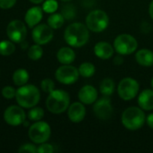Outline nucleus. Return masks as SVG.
<instances>
[{
    "mask_svg": "<svg viewBox=\"0 0 153 153\" xmlns=\"http://www.w3.org/2000/svg\"><path fill=\"white\" fill-rule=\"evenodd\" d=\"M146 122H147V125L149 126V127L153 129V113L150 114L146 117Z\"/></svg>",
    "mask_w": 153,
    "mask_h": 153,
    "instance_id": "37",
    "label": "nucleus"
},
{
    "mask_svg": "<svg viewBox=\"0 0 153 153\" xmlns=\"http://www.w3.org/2000/svg\"><path fill=\"white\" fill-rule=\"evenodd\" d=\"M15 100L17 104L22 108H32L39 103L41 93L36 86L26 83L16 90Z\"/></svg>",
    "mask_w": 153,
    "mask_h": 153,
    "instance_id": "2",
    "label": "nucleus"
},
{
    "mask_svg": "<svg viewBox=\"0 0 153 153\" xmlns=\"http://www.w3.org/2000/svg\"><path fill=\"white\" fill-rule=\"evenodd\" d=\"M18 152L20 153H36L37 152V147L32 143H25L23 144L19 149Z\"/></svg>",
    "mask_w": 153,
    "mask_h": 153,
    "instance_id": "32",
    "label": "nucleus"
},
{
    "mask_svg": "<svg viewBox=\"0 0 153 153\" xmlns=\"http://www.w3.org/2000/svg\"><path fill=\"white\" fill-rule=\"evenodd\" d=\"M6 34L8 39L14 43H22L27 35L26 25L20 20H13L6 27Z\"/></svg>",
    "mask_w": 153,
    "mask_h": 153,
    "instance_id": "10",
    "label": "nucleus"
},
{
    "mask_svg": "<svg viewBox=\"0 0 153 153\" xmlns=\"http://www.w3.org/2000/svg\"><path fill=\"white\" fill-rule=\"evenodd\" d=\"M52 30L49 24H38L32 28V38L36 44L45 45L53 39Z\"/></svg>",
    "mask_w": 153,
    "mask_h": 153,
    "instance_id": "12",
    "label": "nucleus"
},
{
    "mask_svg": "<svg viewBox=\"0 0 153 153\" xmlns=\"http://www.w3.org/2000/svg\"><path fill=\"white\" fill-rule=\"evenodd\" d=\"M27 117L29 118V120L31 121H40L42 119V117H44V110L41 108L39 107H33L32 108H30Z\"/></svg>",
    "mask_w": 153,
    "mask_h": 153,
    "instance_id": "27",
    "label": "nucleus"
},
{
    "mask_svg": "<svg viewBox=\"0 0 153 153\" xmlns=\"http://www.w3.org/2000/svg\"><path fill=\"white\" fill-rule=\"evenodd\" d=\"M139 90V82L135 79L131 77L122 79L117 86L118 95L124 100H131L134 99L137 96Z\"/></svg>",
    "mask_w": 153,
    "mask_h": 153,
    "instance_id": "8",
    "label": "nucleus"
},
{
    "mask_svg": "<svg viewBox=\"0 0 153 153\" xmlns=\"http://www.w3.org/2000/svg\"><path fill=\"white\" fill-rule=\"evenodd\" d=\"M109 24V17L103 10L91 11L86 18V25L93 32L104 31Z\"/></svg>",
    "mask_w": 153,
    "mask_h": 153,
    "instance_id": "5",
    "label": "nucleus"
},
{
    "mask_svg": "<svg viewBox=\"0 0 153 153\" xmlns=\"http://www.w3.org/2000/svg\"><path fill=\"white\" fill-rule=\"evenodd\" d=\"M29 1L32 4H39L44 2V0H29Z\"/></svg>",
    "mask_w": 153,
    "mask_h": 153,
    "instance_id": "39",
    "label": "nucleus"
},
{
    "mask_svg": "<svg viewBox=\"0 0 153 153\" xmlns=\"http://www.w3.org/2000/svg\"><path fill=\"white\" fill-rule=\"evenodd\" d=\"M135 60L136 62L145 67H150L153 65V51L142 48L136 52L135 54Z\"/></svg>",
    "mask_w": 153,
    "mask_h": 153,
    "instance_id": "19",
    "label": "nucleus"
},
{
    "mask_svg": "<svg viewBox=\"0 0 153 153\" xmlns=\"http://www.w3.org/2000/svg\"><path fill=\"white\" fill-rule=\"evenodd\" d=\"M64 22H65V18L64 16L59 13H51L48 20H47V22L48 24L53 29V30H57V29H60L63 26L64 24Z\"/></svg>",
    "mask_w": 153,
    "mask_h": 153,
    "instance_id": "23",
    "label": "nucleus"
},
{
    "mask_svg": "<svg viewBox=\"0 0 153 153\" xmlns=\"http://www.w3.org/2000/svg\"><path fill=\"white\" fill-rule=\"evenodd\" d=\"M151 87H152V89H153V77H152V79H151Z\"/></svg>",
    "mask_w": 153,
    "mask_h": 153,
    "instance_id": "41",
    "label": "nucleus"
},
{
    "mask_svg": "<svg viewBox=\"0 0 153 153\" xmlns=\"http://www.w3.org/2000/svg\"><path fill=\"white\" fill-rule=\"evenodd\" d=\"M61 14L64 16L65 20H72L77 15V9L70 4H65L61 9Z\"/></svg>",
    "mask_w": 153,
    "mask_h": 153,
    "instance_id": "28",
    "label": "nucleus"
},
{
    "mask_svg": "<svg viewBox=\"0 0 153 153\" xmlns=\"http://www.w3.org/2000/svg\"><path fill=\"white\" fill-rule=\"evenodd\" d=\"M27 55H28V57L33 61H37L40 58H41V56L43 55V49L41 48V45L35 43L34 45L31 46L28 49Z\"/></svg>",
    "mask_w": 153,
    "mask_h": 153,
    "instance_id": "25",
    "label": "nucleus"
},
{
    "mask_svg": "<svg viewBox=\"0 0 153 153\" xmlns=\"http://www.w3.org/2000/svg\"><path fill=\"white\" fill-rule=\"evenodd\" d=\"M29 73L25 69L20 68L14 71L13 74V82L16 86H23L26 84L29 81Z\"/></svg>",
    "mask_w": 153,
    "mask_h": 153,
    "instance_id": "21",
    "label": "nucleus"
},
{
    "mask_svg": "<svg viewBox=\"0 0 153 153\" xmlns=\"http://www.w3.org/2000/svg\"><path fill=\"white\" fill-rule=\"evenodd\" d=\"M99 89H100V92L104 96L109 97L115 91V82H114L113 79H111V78H105L101 82V83L99 85Z\"/></svg>",
    "mask_w": 153,
    "mask_h": 153,
    "instance_id": "22",
    "label": "nucleus"
},
{
    "mask_svg": "<svg viewBox=\"0 0 153 153\" xmlns=\"http://www.w3.org/2000/svg\"><path fill=\"white\" fill-rule=\"evenodd\" d=\"M43 10L40 6H32L27 10L24 15L25 23L29 28H33L40 23L42 19Z\"/></svg>",
    "mask_w": 153,
    "mask_h": 153,
    "instance_id": "16",
    "label": "nucleus"
},
{
    "mask_svg": "<svg viewBox=\"0 0 153 153\" xmlns=\"http://www.w3.org/2000/svg\"><path fill=\"white\" fill-rule=\"evenodd\" d=\"M15 51V46L11 40H3L0 42V55L7 56Z\"/></svg>",
    "mask_w": 153,
    "mask_h": 153,
    "instance_id": "26",
    "label": "nucleus"
},
{
    "mask_svg": "<svg viewBox=\"0 0 153 153\" xmlns=\"http://www.w3.org/2000/svg\"><path fill=\"white\" fill-rule=\"evenodd\" d=\"M149 13H150L151 18L153 20V0L151 2L150 6H149Z\"/></svg>",
    "mask_w": 153,
    "mask_h": 153,
    "instance_id": "38",
    "label": "nucleus"
},
{
    "mask_svg": "<svg viewBox=\"0 0 153 153\" xmlns=\"http://www.w3.org/2000/svg\"><path fill=\"white\" fill-rule=\"evenodd\" d=\"M138 104L141 108L145 111L153 109V90L146 89L142 91L138 97Z\"/></svg>",
    "mask_w": 153,
    "mask_h": 153,
    "instance_id": "18",
    "label": "nucleus"
},
{
    "mask_svg": "<svg viewBox=\"0 0 153 153\" xmlns=\"http://www.w3.org/2000/svg\"><path fill=\"white\" fill-rule=\"evenodd\" d=\"M89 39V29L81 22H73L69 24L64 31V39L66 43L73 48H81L85 46Z\"/></svg>",
    "mask_w": 153,
    "mask_h": 153,
    "instance_id": "1",
    "label": "nucleus"
},
{
    "mask_svg": "<svg viewBox=\"0 0 153 153\" xmlns=\"http://www.w3.org/2000/svg\"><path fill=\"white\" fill-rule=\"evenodd\" d=\"M21 106L12 105L4 112V120L11 126H19L25 121L26 115Z\"/></svg>",
    "mask_w": 153,
    "mask_h": 153,
    "instance_id": "11",
    "label": "nucleus"
},
{
    "mask_svg": "<svg viewBox=\"0 0 153 153\" xmlns=\"http://www.w3.org/2000/svg\"><path fill=\"white\" fill-rule=\"evenodd\" d=\"M113 46L118 54L127 56L136 51L138 48V41L130 34H120L115 38Z\"/></svg>",
    "mask_w": 153,
    "mask_h": 153,
    "instance_id": "7",
    "label": "nucleus"
},
{
    "mask_svg": "<svg viewBox=\"0 0 153 153\" xmlns=\"http://www.w3.org/2000/svg\"><path fill=\"white\" fill-rule=\"evenodd\" d=\"M79 100L86 105H91L95 103L97 100L98 92L96 89L92 85H85L78 91Z\"/></svg>",
    "mask_w": 153,
    "mask_h": 153,
    "instance_id": "14",
    "label": "nucleus"
},
{
    "mask_svg": "<svg viewBox=\"0 0 153 153\" xmlns=\"http://www.w3.org/2000/svg\"><path fill=\"white\" fill-rule=\"evenodd\" d=\"M41 89L46 93H50L55 89V83L50 78L43 79L41 82Z\"/></svg>",
    "mask_w": 153,
    "mask_h": 153,
    "instance_id": "30",
    "label": "nucleus"
},
{
    "mask_svg": "<svg viewBox=\"0 0 153 153\" xmlns=\"http://www.w3.org/2000/svg\"><path fill=\"white\" fill-rule=\"evenodd\" d=\"M114 52H115L114 47L110 43L106 42V41L97 42L94 48L95 55L98 58L103 59V60H106V59L111 58L114 55Z\"/></svg>",
    "mask_w": 153,
    "mask_h": 153,
    "instance_id": "17",
    "label": "nucleus"
},
{
    "mask_svg": "<svg viewBox=\"0 0 153 153\" xmlns=\"http://www.w3.org/2000/svg\"><path fill=\"white\" fill-rule=\"evenodd\" d=\"M78 69L70 65H63L60 66L55 72L56 80L65 85H70L75 83L79 77Z\"/></svg>",
    "mask_w": 153,
    "mask_h": 153,
    "instance_id": "9",
    "label": "nucleus"
},
{
    "mask_svg": "<svg viewBox=\"0 0 153 153\" xmlns=\"http://www.w3.org/2000/svg\"><path fill=\"white\" fill-rule=\"evenodd\" d=\"M2 96L5 99L7 100H12L14 98H15V94H16V90L12 87V86H5L2 89Z\"/></svg>",
    "mask_w": 153,
    "mask_h": 153,
    "instance_id": "31",
    "label": "nucleus"
},
{
    "mask_svg": "<svg viewBox=\"0 0 153 153\" xmlns=\"http://www.w3.org/2000/svg\"><path fill=\"white\" fill-rule=\"evenodd\" d=\"M75 51L69 47H63L57 52V59L62 65H70L75 61Z\"/></svg>",
    "mask_w": 153,
    "mask_h": 153,
    "instance_id": "20",
    "label": "nucleus"
},
{
    "mask_svg": "<svg viewBox=\"0 0 153 153\" xmlns=\"http://www.w3.org/2000/svg\"><path fill=\"white\" fill-rule=\"evenodd\" d=\"M124 63V58L122 57V55H118L114 58V64L116 65H121Z\"/></svg>",
    "mask_w": 153,
    "mask_h": 153,
    "instance_id": "35",
    "label": "nucleus"
},
{
    "mask_svg": "<svg viewBox=\"0 0 153 153\" xmlns=\"http://www.w3.org/2000/svg\"><path fill=\"white\" fill-rule=\"evenodd\" d=\"M62 2H65V3H67V2H70L71 0H61Z\"/></svg>",
    "mask_w": 153,
    "mask_h": 153,
    "instance_id": "40",
    "label": "nucleus"
},
{
    "mask_svg": "<svg viewBox=\"0 0 153 153\" xmlns=\"http://www.w3.org/2000/svg\"><path fill=\"white\" fill-rule=\"evenodd\" d=\"M96 117L100 120H108L113 116V107L111 100L105 96L104 98L96 100L93 107Z\"/></svg>",
    "mask_w": 153,
    "mask_h": 153,
    "instance_id": "13",
    "label": "nucleus"
},
{
    "mask_svg": "<svg viewBox=\"0 0 153 153\" xmlns=\"http://www.w3.org/2000/svg\"><path fill=\"white\" fill-rule=\"evenodd\" d=\"M78 72L80 76L85 78H90L95 74L96 67L95 65L90 62H85L82 63L78 67Z\"/></svg>",
    "mask_w": 153,
    "mask_h": 153,
    "instance_id": "24",
    "label": "nucleus"
},
{
    "mask_svg": "<svg viewBox=\"0 0 153 153\" xmlns=\"http://www.w3.org/2000/svg\"><path fill=\"white\" fill-rule=\"evenodd\" d=\"M51 134L50 126L44 121H36L32 124L28 131V136L30 140L35 144H41L46 143Z\"/></svg>",
    "mask_w": 153,
    "mask_h": 153,
    "instance_id": "6",
    "label": "nucleus"
},
{
    "mask_svg": "<svg viewBox=\"0 0 153 153\" xmlns=\"http://www.w3.org/2000/svg\"><path fill=\"white\" fill-rule=\"evenodd\" d=\"M81 2L85 7H91L92 5H94L96 0H81Z\"/></svg>",
    "mask_w": 153,
    "mask_h": 153,
    "instance_id": "36",
    "label": "nucleus"
},
{
    "mask_svg": "<svg viewBox=\"0 0 153 153\" xmlns=\"http://www.w3.org/2000/svg\"><path fill=\"white\" fill-rule=\"evenodd\" d=\"M121 121L126 129L131 131L139 130L146 121L144 110L140 107H130L123 112Z\"/></svg>",
    "mask_w": 153,
    "mask_h": 153,
    "instance_id": "4",
    "label": "nucleus"
},
{
    "mask_svg": "<svg viewBox=\"0 0 153 153\" xmlns=\"http://www.w3.org/2000/svg\"><path fill=\"white\" fill-rule=\"evenodd\" d=\"M70 103V98L67 91L62 90H54L46 100L47 109L53 114H61L65 112Z\"/></svg>",
    "mask_w": 153,
    "mask_h": 153,
    "instance_id": "3",
    "label": "nucleus"
},
{
    "mask_svg": "<svg viewBox=\"0 0 153 153\" xmlns=\"http://www.w3.org/2000/svg\"><path fill=\"white\" fill-rule=\"evenodd\" d=\"M54 152L53 146L50 143H41L40 146L37 147V152L38 153H52Z\"/></svg>",
    "mask_w": 153,
    "mask_h": 153,
    "instance_id": "33",
    "label": "nucleus"
},
{
    "mask_svg": "<svg viewBox=\"0 0 153 153\" xmlns=\"http://www.w3.org/2000/svg\"><path fill=\"white\" fill-rule=\"evenodd\" d=\"M68 117L73 123L81 122L86 117V108L84 104L81 101L70 104L68 108Z\"/></svg>",
    "mask_w": 153,
    "mask_h": 153,
    "instance_id": "15",
    "label": "nucleus"
},
{
    "mask_svg": "<svg viewBox=\"0 0 153 153\" xmlns=\"http://www.w3.org/2000/svg\"><path fill=\"white\" fill-rule=\"evenodd\" d=\"M59 4L56 0H46L42 4V10L47 13H53L58 10Z\"/></svg>",
    "mask_w": 153,
    "mask_h": 153,
    "instance_id": "29",
    "label": "nucleus"
},
{
    "mask_svg": "<svg viewBox=\"0 0 153 153\" xmlns=\"http://www.w3.org/2000/svg\"><path fill=\"white\" fill-rule=\"evenodd\" d=\"M17 0H0V8L1 9H10L12 8Z\"/></svg>",
    "mask_w": 153,
    "mask_h": 153,
    "instance_id": "34",
    "label": "nucleus"
}]
</instances>
